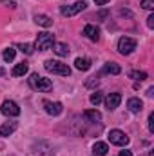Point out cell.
<instances>
[{"instance_id": "obj_1", "label": "cell", "mask_w": 154, "mask_h": 156, "mask_svg": "<svg viewBox=\"0 0 154 156\" xmlns=\"http://www.w3.org/2000/svg\"><path fill=\"white\" fill-rule=\"evenodd\" d=\"M29 85H31L35 91H40V93H47V91L53 89V82L45 76H40L38 73H33V75L29 76Z\"/></svg>"}, {"instance_id": "obj_2", "label": "cell", "mask_w": 154, "mask_h": 156, "mask_svg": "<svg viewBox=\"0 0 154 156\" xmlns=\"http://www.w3.org/2000/svg\"><path fill=\"white\" fill-rule=\"evenodd\" d=\"M44 66H45V69H47L49 73H53V75H62V76H69V75H71L69 66H67V64H62V62H58V60H47Z\"/></svg>"}, {"instance_id": "obj_3", "label": "cell", "mask_w": 154, "mask_h": 156, "mask_svg": "<svg viewBox=\"0 0 154 156\" xmlns=\"http://www.w3.org/2000/svg\"><path fill=\"white\" fill-rule=\"evenodd\" d=\"M53 45H54V35H51V33H47V31L38 33V37L35 40V49H38V51H47V49H51Z\"/></svg>"}, {"instance_id": "obj_4", "label": "cell", "mask_w": 154, "mask_h": 156, "mask_svg": "<svg viewBox=\"0 0 154 156\" xmlns=\"http://www.w3.org/2000/svg\"><path fill=\"white\" fill-rule=\"evenodd\" d=\"M85 7H87V4H85L83 0H80V2L71 4V5H64V7L60 9V13H62L64 16H75V15H78V13H82Z\"/></svg>"}, {"instance_id": "obj_5", "label": "cell", "mask_w": 154, "mask_h": 156, "mask_svg": "<svg viewBox=\"0 0 154 156\" xmlns=\"http://www.w3.org/2000/svg\"><path fill=\"white\" fill-rule=\"evenodd\" d=\"M136 49V40L129 38V37H121L118 40V51L121 55H131L132 51Z\"/></svg>"}, {"instance_id": "obj_6", "label": "cell", "mask_w": 154, "mask_h": 156, "mask_svg": "<svg viewBox=\"0 0 154 156\" xmlns=\"http://www.w3.org/2000/svg\"><path fill=\"white\" fill-rule=\"evenodd\" d=\"M109 142L113 144V145H127L129 144V136L123 133V131H120V129H113V131H109Z\"/></svg>"}, {"instance_id": "obj_7", "label": "cell", "mask_w": 154, "mask_h": 156, "mask_svg": "<svg viewBox=\"0 0 154 156\" xmlns=\"http://www.w3.org/2000/svg\"><path fill=\"white\" fill-rule=\"evenodd\" d=\"M0 111H2V115H4V116H11V118L20 115V107H18V104H16V102H13V100H5V102L2 104Z\"/></svg>"}, {"instance_id": "obj_8", "label": "cell", "mask_w": 154, "mask_h": 156, "mask_svg": "<svg viewBox=\"0 0 154 156\" xmlns=\"http://www.w3.org/2000/svg\"><path fill=\"white\" fill-rule=\"evenodd\" d=\"M44 109L47 115L51 116H58L62 111H64V105L60 102H51V100H44Z\"/></svg>"}, {"instance_id": "obj_9", "label": "cell", "mask_w": 154, "mask_h": 156, "mask_svg": "<svg viewBox=\"0 0 154 156\" xmlns=\"http://www.w3.org/2000/svg\"><path fill=\"white\" fill-rule=\"evenodd\" d=\"M83 37L89 40H93V42H98L100 40V29L96 27V26H93V24H87L85 27H83Z\"/></svg>"}, {"instance_id": "obj_10", "label": "cell", "mask_w": 154, "mask_h": 156, "mask_svg": "<svg viewBox=\"0 0 154 156\" xmlns=\"http://www.w3.org/2000/svg\"><path fill=\"white\" fill-rule=\"evenodd\" d=\"M16 127H18V122H15V120L2 123V125H0V136H11V134L16 131Z\"/></svg>"}, {"instance_id": "obj_11", "label": "cell", "mask_w": 154, "mask_h": 156, "mask_svg": "<svg viewBox=\"0 0 154 156\" xmlns=\"http://www.w3.org/2000/svg\"><path fill=\"white\" fill-rule=\"evenodd\" d=\"M120 102H121V94H120V93H111V94L105 98V107H107L109 111H113V109H116V107L120 105Z\"/></svg>"}, {"instance_id": "obj_12", "label": "cell", "mask_w": 154, "mask_h": 156, "mask_svg": "<svg viewBox=\"0 0 154 156\" xmlns=\"http://www.w3.org/2000/svg\"><path fill=\"white\" fill-rule=\"evenodd\" d=\"M127 107H129V111L131 113H140L142 109H143V102L140 100V98H129V102H127Z\"/></svg>"}, {"instance_id": "obj_13", "label": "cell", "mask_w": 154, "mask_h": 156, "mask_svg": "<svg viewBox=\"0 0 154 156\" xmlns=\"http://www.w3.org/2000/svg\"><path fill=\"white\" fill-rule=\"evenodd\" d=\"M107 151H109V147H107L105 142H96V144L93 145V154L94 156H105Z\"/></svg>"}, {"instance_id": "obj_14", "label": "cell", "mask_w": 154, "mask_h": 156, "mask_svg": "<svg viewBox=\"0 0 154 156\" xmlns=\"http://www.w3.org/2000/svg\"><path fill=\"white\" fill-rule=\"evenodd\" d=\"M27 69H29L27 64H26V62H20V64H16V66L13 67L11 75H13V76H24V75L27 73Z\"/></svg>"}, {"instance_id": "obj_15", "label": "cell", "mask_w": 154, "mask_h": 156, "mask_svg": "<svg viewBox=\"0 0 154 156\" xmlns=\"http://www.w3.org/2000/svg\"><path fill=\"white\" fill-rule=\"evenodd\" d=\"M35 22L42 26V27H51L53 26V20H51V16H47V15H37L35 16Z\"/></svg>"}, {"instance_id": "obj_16", "label": "cell", "mask_w": 154, "mask_h": 156, "mask_svg": "<svg viewBox=\"0 0 154 156\" xmlns=\"http://www.w3.org/2000/svg\"><path fill=\"white\" fill-rule=\"evenodd\" d=\"M75 66H76L78 71H87V69H91V60L89 58H76L75 60Z\"/></svg>"}, {"instance_id": "obj_17", "label": "cell", "mask_w": 154, "mask_h": 156, "mask_svg": "<svg viewBox=\"0 0 154 156\" xmlns=\"http://www.w3.org/2000/svg\"><path fill=\"white\" fill-rule=\"evenodd\" d=\"M103 73H107V75H120L121 73V67L118 64H114V62H109V64L103 66Z\"/></svg>"}, {"instance_id": "obj_18", "label": "cell", "mask_w": 154, "mask_h": 156, "mask_svg": "<svg viewBox=\"0 0 154 156\" xmlns=\"http://www.w3.org/2000/svg\"><path fill=\"white\" fill-rule=\"evenodd\" d=\"M53 51H54L58 56H67V55H69V47H67L65 44H60V42H58V44L54 42V45H53Z\"/></svg>"}, {"instance_id": "obj_19", "label": "cell", "mask_w": 154, "mask_h": 156, "mask_svg": "<svg viewBox=\"0 0 154 156\" xmlns=\"http://www.w3.org/2000/svg\"><path fill=\"white\" fill-rule=\"evenodd\" d=\"M83 115H85V118H89L91 122H100V120H102V115H100L98 111H94V109H87Z\"/></svg>"}, {"instance_id": "obj_20", "label": "cell", "mask_w": 154, "mask_h": 156, "mask_svg": "<svg viewBox=\"0 0 154 156\" xmlns=\"http://www.w3.org/2000/svg\"><path fill=\"white\" fill-rule=\"evenodd\" d=\"M15 47H7L5 51H4V55H2V58H4V62H13L15 60Z\"/></svg>"}, {"instance_id": "obj_21", "label": "cell", "mask_w": 154, "mask_h": 156, "mask_svg": "<svg viewBox=\"0 0 154 156\" xmlns=\"http://www.w3.org/2000/svg\"><path fill=\"white\" fill-rule=\"evenodd\" d=\"M129 76L134 78V80H140V82H143V80L147 78V73H145V71H131V73H129Z\"/></svg>"}, {"instance_id": "obj_22", "label": "cell", "mask_w": 154, "mask_h": 156, "mask_svg": "<svg viewBox=\"0 0 154 156\" xmlns=\"http://www.w3.org/2000/svg\"><path fill=\"white\" fill-rule=\"evenodd\" d=\"M18 49H20L22 53H26V55H33L35 45H31V44H18Z\"/></svg>"}, {"instance_id": "obj_23", "label": "cell", "mask_w": 154, "mask_h": 156, "mask_svg": "<svg viewBox=\"0 0 154 156\" xmlns=\"http://www.w3.org/2000/svg\"><path fill=\"white\" fill-rule=\"evenodd\" d=\"M102 98H103L102 93H100V91H94V93L91 94V104H93V105H98V104L102 102Z\"/></svg>"}, {"instance_id": "obj_24", "label": "cell", "mask_w": 154, "mask_h": 156, "mask_svg": "<svg viewBox=\"0 0 154 156\" xmlns=\"http://www.w3.org/2000/svg\"><path fill=\"white\" fill-rule=\"evenodd\" d=\"M142 7L151 11V9L154 7V0H142Z\"/></svg>"}, {"instance_id": "obj_25", "label": "cell", "mask_w": 154, "mask_h": 156, "mask_svg": "<svg viewBox=\"0 0 154 156\" xmlns=\"http://www.w3.org/2000/svg\"><path fill=\"white\" fill-rule=\"evenodd\" d=\"M147 26H149V29H152L154 27V15H149V18H147Z\"/></svg>"}, {"instance_id": "obj_26", "label": "cell", "mask_w": 154, "mask_h": 156, "mask_svg": "<svg viewBox=\"0 0 154 156\" xmlns=\"http://www.w3.org/2000/svg\"><path fill=\"white\" fill-rule=\"evenodd\" d=\"M154 115H149V131H151V133H152L154 131Z\"/></svg>"}, {"instance_id": "obj_27", "label": "cell", "mask_w": 154, "mask_h": 156, "mask_svg": "<svg viewBox=\"0 0 154 156\" xmlns=\"http://www.w3.org/2000/svg\"><path fill=\"white\" fill-rule=\"evenodd\" d=\"M118 156H132V151H121Z\"/></svg>"}, {"instance_id": "obj_28", "label": "cell", "mask_w": 154, "mask_h": 156, "mask_svg": "<svg viewBox=\"0 0 154 156\" xmlns=\"http://www.w3.org/2000/svg\"><path fill=\"white\" fill-rule=\"evenodd\" d=\"M4 4H5V5H9V7H15V5H16V4H15V2H11V0H4Z\"/></svg>"}, {"instance_id": "obj_29", "label": "cell", "mask_w": 154, "mask_h": 156, "mask_svg": "<svg viewBox=\"0 0 154 156\" xmlns=\"http://www.w3.org/2000/svg\"><path fill=\"white\" fill-rule=\"evenodd\" d=\"M94 2H96V5H105L109 0H94Z\"/></svg>"}, {"instance_id": "obj_30", "label": "cell", "mask_w": 154, "mask_h": 156, "mask_svg": "<svg viewBox=\"0 0 154 156\" xmlns=\"http://www.w3.org/2000/svg\"><path fill=\"white\" fill-rule=\"evenodd\" d=\"M152 94H154V87H151V89L147 91V96H152Z\"/></svg>"}]
</instances>
